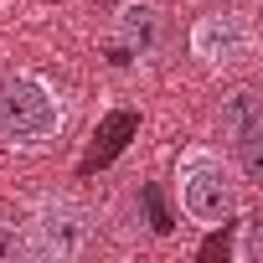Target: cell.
<instances>
[{
    "label": "cell",
    "mask_w": 263,
    "mask_h": 263,
    "mask_svg": "<svg viewBox=\"0 0 263 263\" xmlns=\"http://www.w3.org/2000/svg\"><path fill=\"white\" fill-rule=\"evenodd\" d=\"M67 119H72L67 93L47 72L16 67L0 78V145L6 150H21V155L52 150L67 135Z\"/></svg>",
    "instance_id": "6da1fadb"
},
{
    "label": "cell",
    "mask_w": 263,
    "mask_h": 263,
    "mask_svg": "<svg viewBox=\"0 0 263 263\" xmlns=\"http://www.w3.org/2000/svg\"><path fill=\"white\" fill-rule=\"evenodd\" d=\"M242 186L248 181L232 165V155L206 140H196L176 155V206L201 232H217L242 212Z\"/></svg>",
    "instance_id": "7a4b0ae2"
},
{
    "label": "cell",
    "mask_w": 263,
    "mask_h": 263,
    "mask_svg": "<svg viewBox=\"0 0 263 263\" xmlns=\"http://www.w3.org/2000/svg\"><path fill=\"white\" fill-rule=\"evenodd\" d=\"M186 47H191V57H196L206 72H217V78H237V72H253V67H258L263 36H258V21H253L248 11L227 6V11H206V16H196L191 31H186Z\"/></svg>",
    "instance_id": "3957f363"
},
{
    "label": "cell",
    "mask_w": 263,
    "mask_h": 263,
    "mask_svg": "<svg viewBox=\"0 0 263 263\" xmlns=\"http://www.w3.org/2000/svg\"><path fill=\"white\" fill-rule=\"evenodd\" d=\"M21 232H26L31 263H72L93 242V212L78 196H42V201H31Z\"/></svg>",
    "instance_id": "277c9868"
},
{
    "label": "cell",
    "mask_w": 263,
    "mask_h": 263,
    "mask_svg": "<svg viewBox=\"0 0 263 263\" xmlns=\"http://www.w3.org/2000/svg\"><path fill=\"white\" fill-rule=\"evenodd\" d=\"M222 140L242 181H258L263 176V98L253 88H237L222 98Z\"/></svg>",
    "instance_id": "5b68a950"
},
{
    "label": "cell",
    "mask_w": 263,
    "mask_h": 263,
    "mask_svg": "<svg viewBox=\"0 0 263 263\" xmlns=\"http://www.w3.org/2000/svg\"><path fill=\"white\" fill-rule=\"evenodd\" d=\"M114 31H119V42L135 57H150L160 47V36H165V11L155 0H124L114 11Z\"/></svg>",
    "instance_id": "8992f818"
},
{
    "label": "cell",
    "mask_w": 263,
    "mask_h": 263,
    "mask_svg": "<svg viewBox=\"0 0 263 263\" xmlns=\"http://www.w3.org/2000/svg\"><path fill=\"white\" fill-rule=\"evenodd\" d=\"M237 222V237H232V263H263V222L258 217H232Z\"/></svg>",
    "instance_id": "52a82bcc"
},
{
    "label": "cell",
    "mask_w": 263,
    "mask_h": 263,
    "mask_svg": "<svg viewBox=\"0 0 263 263\" xmlns=\"http://www.w3.org/2000/svg\"><path fill=\"white\" fill-rule=\"evenodd\" d=\"M0 263H26V232L21 222H6V217H0Z\"/></svg>",
    "instance_id": "ba28073f"
}]
</instances>
